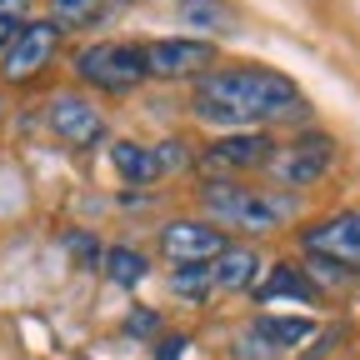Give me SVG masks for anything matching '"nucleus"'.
<instances>
[{
	"instance_id": "5701e85b",
	"label": "nucleus",
	"mask_w": 360,
	"mask_h": 360,
	"mask_svg": "<svg viewBox=\"0 0 360 360\" xmlns=\"http://www.w3.org/2000/svg\"><path fill=\"white\" fill-rule=\"evenodd\" d=\"M155 160H160V170H180V165H186V150H180V146H160Z\"/></svg>"
},
{
	"instance_id": "f3484780",
	"label": "nucleus",
	"mask_w": 360,
	"mask_h": 360,
	"mask_svg": "<svg viewBox=\"0 0 360 360\" xmlns=\"http://www.w3.org/2000/svg\"><path fill=\"white\" fill-rule=\"evenodd\" d=\"M110 6H115V0H56V25H60V30L90 25V20H101Z\"/></svg>"
},
{
	"instance_id": "f03ea898",
	"label": "nucleus",
	"mask_w": 360,
	"mask_h": 360,
	"mask_svg": "<svg viewBox=\"0 0 360 360\" xmlns=\"http://www.w3.org/2000/svg\"><path fill=\"white\" fill-rule=\"evenodd\" d=\"M205 210L220 215L225 225H240V231H270L276 220H285L295 210L290 195H260L245 186H231V180H215L205 186Z\"/></svg>"
},
{
	"instance_id": "f257e3e1",
	"label": "nucleus",
	"mask_w": 360,
	"mask_h": 360,
	"mask_svg": "<svg viewBox=\"0 0 360 360\" xmlns=\"http://www.w3.org/2000/svg\"><path fill=\"white\" fill-rule=\"evenodd\" d=\"M191 110H195V120H205V125L245 130V125H260V120L295 115V110H300V96H295V85H290L285 75L250 65V70H215V75H200Z\"/></svg>"
},
{
	"instance_id": "412c9836",
	"label": "nucleus",
	"mask_w": 360,
	"mask_h": 360,
	"mask_svg": "<svg viewBox=\"0 0 360 360\" xmlns=\"http://www.w3.org/2000/svg\"><path fill=\"white\" fill-rule=\"evenodd\" d=\"M350 276V270L345 265H335V260H321V255H310V285H335V281H345Z\"/></svg>"
},
{
	"instance_id": "393cba45",
	"label": "nucleus",
	"mask_w": 360,
	"mask_h": 360,
	"mask_svg": "<svg viewBox=\"0 0 360 360\" xmlns=\"http://www.w3.org/2000/svg\"><path fill=\"white\" fill-rule=\"evenodd\" d=\"M125 330H155V315L150 310H135L130 321H125Z\"/></svg>"
},
{
	"instance_id": "20e7f679",
	"label": "nucleus",
	"mask_w": 360,
	"mask_h": 360,
	"mask_svg": "<svg viewBox=\"0 0 360 360\" xmlns=\"http://www.w3.org/2000/svg\"><path fill=\"white\" fill-rule=\"evenodd\" d=\"M56 51H60V25L56 20H30L11 40V51L0 56V70H6V80H30L35 70H45L56 60Z\"/></svg>"
},
{
	"instance_id": "1a4fd4ad",
	"label": "nucleus",
	"mask_w": 360,
	"mask_h": 360,
	"mask_svg": "<svg viewBox=\"0 0 360 360\" xmlns=\"http://www.w3.org/2000/svg\"><path fill=\"white\" fill-rule=\"evenodd\" d=\"M51 130L60 135L65 146H96L101 135H105V120H101V110L90 105L85 96H70V90H60V96L51 101Z\"/></svg>"
},
{
	"instance_id": "dca6fc26",
	"label": "nucleus",
	"mask_w": 360,
	"mask_h": 360,
	"mask_svg": "<svg viewBox=\"0 0 360 360\" xmlns=\"http://www.w3.org/2000/svg\"><path fill=\"white\" fill-rule=\"evenodd\" d=\"M255 330L276 345V350H290V345H300L305 335H315V326L305 321V315H270V321H260Z\"/></svg>"
},
{
	"instance_id": "ddd939ff",
	"label": "nucleus",
	"mask_w": 360,
	"mask_h": 360,
	"mask_svg": "<svg viewBox=\"0 0 360 360\" xmlns=\"http://www.w3.org/2000/svg\"><path fill=\"white\" fill-rule=\"evenodd\" d=\"M110 160H115V170L130 180V186H155V180H160V160H155V150L135 146V141H115V146H110Z\"/></svg>"
},
{
	"instance_id": "423d86ee",
	"label": "nucleus",
	"mask_w": 360,
	"mask_h": 360,
	"mask_svg": "<svg viewBox=\"0 0 360 360\" xmlns=\"http://www.w3.org/2000/svg\"><path fill=\"white\" fill-rule=\"evenodd\" d=\"M300 240H305L310 255L335 260L345 270H360V210H345V215H330L321 225H310Z\"/></svg>"
},
{
	"instance_id": "6e6552de",
	"label": "nucleus",
	"mask_w": 360,
	"mask_h": 360,
	"mask_svg": "<svg viewBox=\"0 0 360 360\" xmlns=\"http://www.w3.org/2000/svg\"><path fill=\"white\" fill-rule=\"evenodd\" d=\"M160 250L180 265H210L220 250H225V236H220V225H205V220H175L160 231Z\"/></svg>"
},
{
	"instance_id": "4468645a",
	"label": "nucleus",
	"mask_w": 360,
	"mask_h": 360,
	"mask_svg": "<svg viewBox=\"0 0 360 360\" xmlns=\"http://www.w3.org/2000/svg\"><path fill=\"white\" fill-rule=\"evenodd\" d=\"M255 300H315V285L305 281V270L281 265V270H270V276L255 285Z\"/></svg>"
},
{
	"instance_id": "b1692460",
	"label": "nucleus",
	"mask_w": 360,
	"mask_h": 360,
	"mask_svg": "<svg viewBox=\"0 0 360 360\" xmlns=\"http://www.w3.org/2000/svg\"><path fill=\"white\" fill-rule=\"evenodd\" d=\"M180 350H186V335H165V345L155 350V360H180Z\"/></svg>"
},
{
	"instance_id": "f8f14e48",
	"label": "nucleus",
	"mask_w": 360,
	"mask_h": 360,
	"mask_svg": "<svg viewBox=\"0 0 360 360\" xmlns=\"http://www.w3.org/2000/svg\"><path fill=\"white\" fill-rule=\"evenodd\" d=\"M180 20H186L191 30H205V35H236L240 20L231 11V0H180Z\"/></svg>"
},
{
	"instance_id": "9d476101",
	"label": "nucleus",
	"mask_w": 360,
	"mask_h": 360,
	"mask_svg": "<svg viewBox=\"0 0 360 360\" xmlns=\"http://www.w3.org/2000/svg\"><path fill=\"white\" fill-rule=\"evenodd\" d=\"M270 155H276V150H270V135L245 130V135H220V141L200 155V165L205 170H250V165H260Z\"/></svg>"
},
{
	"instance_id": "9b49d317",
	"label": "nucleus",
	"mask_w": 360,
	"mask_h": 360,
	"mask_svg": "<svg viewBox=\"0 0 360 360\" xmlns=\"http://www.w3.org/2000/svg\"><path fill=\"white\" fill-rule=\"evenodd\" d=\"M255 276H260V255L250 245H225L210 260V281L225 290H245V285H255Z\"/></svg>"
},
{
	"instance_id": "a211bd4d",
	"label": "nucleus",
	"mask_w": 360,
	"mask_h": 360,
	"mask_svg": "<svg viewBox=\"0 0 360 360\" xmlns=\"http://www.w3.org/2000/svg\"><path fill=\"white\" fill-rule=\"evenodd\" d=\"M210 265H180L175 276H170V290L180 295V300H205L210 295Z\"/></svg>"
},
{
	"instance_id": "0eeeda50",
	"label": "nucleus",
	"mask_w": 360,
	"mask_h": 360,
	"mask_svg": "<svg viewBox=\"0 0 360 360\" xmlns=\"http://www.w3.org/2000/svg\"><path fill=\"white\" fill-rule=\"evenodd\" d=\"M141 56H146V75H160V80H186V75H205V65H210V40L170 35V40L146 45Z\"/></svg>"
},
{
	"instance_id": "2eb2a0df",
	"label": "nucleus",
	"mask_w": 360,
	"mask_h": 360,
	"mask_svg": "<svg viewBox=\"0 0 360 360\" xmlns=\"http://www.w3.org/2000/svg\"><path fill=\"white\" fill-rule=\"evenodd\" d=\"M101 265H105V276H110L115 285H141V281H146V270H150L146 255H141V250H130V245H110Z\"/></svg>"
},
{
	"instance_id": "6ab92c4d",
	"label": "nucleus",
	"mask_w": 360,
	"mask_h": 360,
	"mask_svg": "<svg viewBox=\"0 0 360 360\" xmlns=\"http://www.w3.org/2000/svg\"><path fill=\"white\" fill-rule=\"evenodd\" d=\"M30 20H25V0H0V56L11 51V40L25 30Z\"/></svg>"
},
{
	"instance_id": "aec40b11",
	"label": "nucleus",
	"mask_w": 360,
	"mask_h": 360,
	"mask_svg": "<svg viewBox=\"0 0 360 360\" xmlns=\"http://www.w3.org/2000/svg\"><path fill=\"white\" fill-rule=\"evenodd\" d=\"M236 360H276V345H270L260 330H240L236 335Z\"/></svg>"
},
{
	"instance_id": "7ed1b4c3",
	"label": "nucleus",
	"mask_w": 360,
	"mask_h": 360,
	"mask_svg": "<svg viewBox=\"0 0 360 360\" xmlns=\"http://www.w3.org/2000/svg\"><path fill=\"white\" fill-rule=\"evenodd\" d=\"M75 75L101 90H135L146 80V56L135 45H85L75 56Z\"/></svg>"
},
{
	"instance_id": "39448f33",
	"label": "nucleus",
	"mask_w": 360,
	"mask_h": 360,
	"mask_svg": "<svg viewBox=\"0 0 360 360\" xmlns=\"http://www.w3.org/2000/svg\"><path fill=\"white\" fill-rule=\"evenodd\" d=\"M330 155H335V146H330V135H300L295 146H285L281 155H270V175L281 180V186H315L326 170H330Z\"/></svg>"
},
{
	"instance_id": "4be33fe9",
	"label": "nucleus",
	"mask_w": 360,
	"mask_h": 360,
	"mask_svg": "<svg viewBox=\"0 0 360 360\" xmlns=\"http://www.w3.org/2000/svg\"><path fill=\"white\" fill-rule=\"evenodd\" d=\"M65 245L75 250V260H80V265H101V260H105V255H101V245H96V236H70Z\"/></svg>"
}]
</instances>
